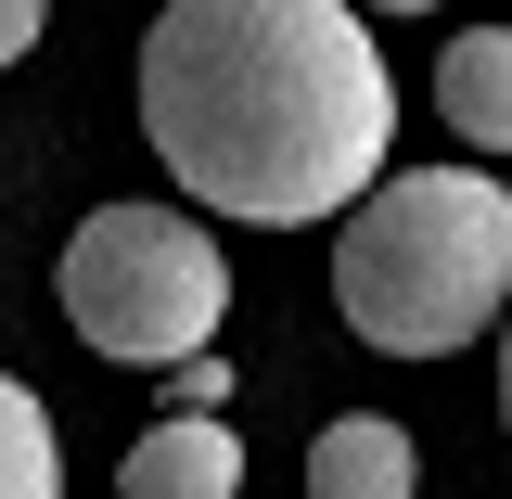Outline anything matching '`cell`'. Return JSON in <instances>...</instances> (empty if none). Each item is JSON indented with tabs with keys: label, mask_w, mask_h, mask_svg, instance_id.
I'll list each match as a JSON object with an SVG mask.
<instances>
[{
	"label": "cell",
	"mask_w": 512,
	"mask_h": 499,
	"mask_svg": "<svg viewBox=\"0 0 512 499\" xmlns=\"http://www.w3.org/2000/svg\"><path fill=\"white\" fill-rule=\"evenodd\" d=\"M141 128L192 205L244 231H308L384 192L397 77L359 0H167L141 39Z\"/></svg>",
	"instance_id": "6da1fadb"
},
{
	"label": "cell",
	"mask_w": 512,
	"mask_h": 499,
	"mask_svg": "<svg viewBox=\"0 0 512 499\" xmlns=\"http://www.w3.org/2000/svg\"><path fill=\"white\" fill-rule=\"evenodd\" d=\"M333 308L384 359H461L512 320V192L487 167H397L333 231Z\"/></svg>",
	"instance_id": "7a4b0ae2"
},
{
	"label": "cell",
	"mask_w": 512,
	"mask_h": 499,
	"mask_svg": "<svg viewBox=\"0 0 512 499\" xmlns=\"http://www.w3.org/2000/svg\"><path fill=\"white\" fill-rule=\"evenodd\" d=\"M218 308H231V269L192 205H90L64 231V320L90 359L180 372V359H205Z\"/></svg>",
	"instance_id": "3957f363"
},
{
	"label": "cell",
	"mask_w": 512,
	"mask_h": 499,
	"mask_svg": "<svg viewBox=\"0 0 512 499\" xmlns=\"http://www.w3.org/2000/svg\"><path fill=\"white\" fill-rule=\"evenodd\" d=\"M116 499H244V436H231V423L167 410V423L116 461Z\"/></svg>",
	"instance_id": "277c9868"
},
{
	"label": "cell",
	"mask_w": 512,
	"mask_h": 499,
	"mask_svg": "<svg viewBox=\"0 0 512 499\" xmlns=\"http://www.w3.org/2000/svg\"><path fill=\"white\" fill-rule=\"evenodd\" d=\"M308 499H423V448L384 410H346L308 436Z\"/></svg>",
	"instance_id": "5b68a950"
},
{
	"label": "cell",
	"mask_w": 512,
	"mask_h": 499,
	"mask_svg": "<svg viewBox=\"0 0 512 499\" xmlns=\"http://www.w3.org/2000/svg\"><path fill=\"white\" fill-rule=\"evenodd\" d=\"M436 116L474 141V154H512V39L500 26H461L436 52Z\"/></svg>",
	"instance_id": "8992f818"
},
{
	"label": "cell",
	"mask_w": 512,
	"mask_h": 499,
	"mask_svg": "<svg viewBox=\"0 0 512 499\" xmlns=\"http://www.w3.org/2000/svg\"><path fill=\"white\" fill-rule=\"evenodd\" d=\"M0 499H64V436L13 372H0Z\"/></svg>",
	"instance_id": "52a82bcc"
},
{
	"label": "cell",
	"mask_w": 512,
	"mask_h": 499,
	"mask_svg": "<svg viewBox=\"0 0 512 499\" xmlns=\"http://www.w3.org/2000/svg\"><path fill=\"white\" fill-rule=\"evenodd\" d=\"M167 397H180L192 423H218V410H231V372H218V359H180V372H167Z\"/></svg>",
	"instance_id": "ba28073f"
},
{
	"label": "cell",
	"mask_w": 512,
	"mask_h": 499,
	"mask_svg": "<svg viewBox=\"0 0 512 499\" xmlns=\"http://www.w3.org/2000/svg\"><path fill=\"white\" fill-rule=\"evenodd\" d=\"M39 26H52V0H0V64L39 52Z\"/></svg>",
	"instance_id": "9c48e42d"
},
{
	"label": "cell",
	"mask_w": 512,
	"mask_h": 499,
	"mask_svg": "<svg viewBox=\"0 0 512 499\" xmlns=\"http://www.w3.org/2000/svg\"><path fill=\"white\" fill-rule=\"evenodd\" d=\"M500 423H512V320H500Z\"/></svg>",
	"instance_id": "30bf717a"
},
{
	"label": "cell",
	"mask_w": 512,
	"mask_h": 499,
	"mask_svg": "<svg viewBox=\"0 0 512 499\" xmlns=\"http://www.w3.org/2000/svg\"><path fill=\"white\" fill-rule=\"evenodd\" d=\"M359 13H436V0H359Z\"/></svg>",
	"instance_id": "8fae6325"
}]
</instances>
